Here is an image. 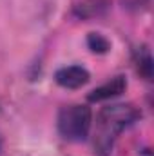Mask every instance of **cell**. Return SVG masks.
Here are the masks:
<instances>
[{"label":"cell","instance_id":"cell-1","mask_svg":"<svg viewBox=\"0 0 154 156\" xmlns=\"http://www.w3.org/2000/svg\"><path fill=\"white\" fill-rule=\"evenodd\" d=\"M140 116L142 113L132 104L105 105L96 116V127L93 136L94 156H111L118 134L125 127L132 125Z\"/></svg>","mask_w":154,"mask_h":156},{"label":"cell","instance_id":"cell-2","mask_svg":"<svg viewBox=\"0 0 154 156\" xmlns=\"http://www.w3.org/2000/svg\"><path fill=\"white\" fill-rule=\"evenodd\" d=\"M93 125V113L87 105H67L58 115V131L64 140L83 142Z\"/></svg>","mask_w":154,"mask_h":156},{"label":"cell","instance_id":"cell-3","mask_svg":"<svg viewBox=\"0 0 154 156\" xmlns=\"http://www.w3.org/2000/svg\"><path fill=\"white\" fill-rule=\"evenodd\" d=\"M89 71L82 66H69V67H62L54 73V80L58 85L65 87V89H78L82 85H85L89 82Z\"/></svg>","mask_w":154,"mask_h":156},{"label":"cell","instance_id":"cell-4","mask_svg":"<svg viewBox=\"0 0 154 156\" xmlns=\"http://www.w3.org/2000/svg\"><path fill=\"white\" fill-rule=\"evenodd\" d=\"M127 87V80L123 76H114L111 78L109 82H105L103 85L96 87L94 91H91V94L87 96L89 102H102V100H109L114 98L118 94H121Z\"/></svg>","mask_w":154,"mask_h":156},{"label":"cell","instance_id":"cell-5","mask_svg":"<svg viewBox=\"0 0 154 156\" xmlns=\"http://www.w3.org/2000/svg\"><path fill=\"white\" fill-rule=\"evenodd\" d=\"M134 64H136V69L145 80H151L152 78V56H151V51L142 45L134 51Z\"/></svg>","mask_w":154,"mask_h":156},{"label":"cell","instance_id":"cell-6","mask_svg":"<svg viewBox=\"0 0 154 156\" xmlns=\"http://www.w3.org/2000/svg\"><path fill=\"white\" fill-rule=\"evenodd\" d=\"M107 4H109L107 0H85V2L78 4L75 7V15L82 16V18H89V16L100 15L102 11H105Z\"/></svg>","mask_w":154,"mask_h":156},{"label":"cell","instance_id":"cell-7","mask_svg":"<svg viewBox=\"0 0 154 156\" xmlns=\"http://www.w3.org/2000/svg\"><path fill=\"white\" fill-rule=\"evenodd\" d=\"M87 45L93 53H107L111 49V42L100 33H89L87 37Z\"/></svg>","mask_w":154,"mask_h":156},{"label":"cell","instance_id":"cell-8","mask_svg":"<svg viewBox=\"0 0 154 156\" xmlns=\"http://www.w3.org/2000/svg\"><path fill=\"white\" fill-rule=\"evenodd\" d=\"M142 156H152L151 149H143V151H142Z\"/></svg>","mask_w":154,"mask_h":156}]
</instances>
